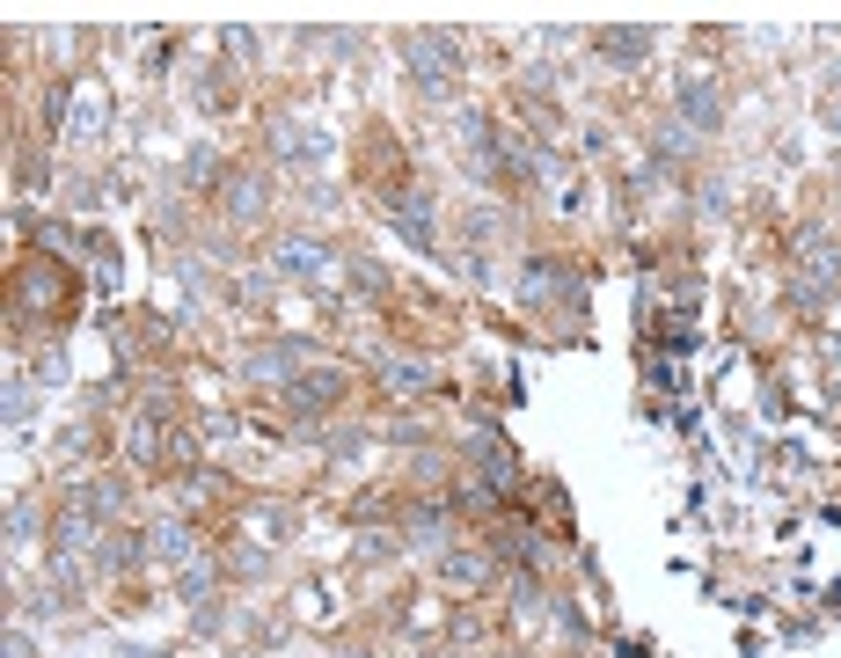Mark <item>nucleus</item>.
Segmentation results:
<instances>
[{
    "instance_id": "obj_15",
    "label": "nucleus",
    "mask_w": 841,
    "mask_h": 658,
    "mask_svg": "<svg viewBox=\"0 0 841 658\" xmlns=\"http://www.w3.org/2000/svg\"><path fill=\"white\" fill-rule=\"evenodd\" d=\"M8 658H37V644H29V636L15 630V636H8Z\"/></svg>"
},
{
    "instance_id": "obj_9",
    "label": "nucleus",
    "mask_w": 841,
    "mask_h": 658,
    "mask_svg": "<svg viewBox=\"0 0 841 658\" xmlns=\"http://www.w3.org/2000/svg\"><path fill=\"white\" fill-rule=\"evenodd\" d=\"M300 359V344H264V351H249V373H264V381H286V366Z\"/></svg>"
},
{
    "instance_id": "obj_13",
    "label": "nucleus",
    "mask_w": 841,
    "mask_h": 658,
    "mask_svg": "<svg viewBox=\"0 0 841 658\" xmlns=\"http://www.w3.org/2000/svg\"><path fill=\"white\" fill-rule=\"evenodd\" d=\"M110 563H118V571L146 563V541H140V535H110Z\"/></svg>"
},
{
    "instance_id": "obj_1",
    "label": "nucleus",
    "mask_w": 841,
    "mask_h": 658,
    "mask_svg": "<svg viewBox=\"0 0 841 658\" xmlns=\"http://www.w3.org/2000/svg\"><path fill=\"white\" fill-rule=\"evenodd\" d=\"M403 59H410V81H417L425 96H447V81H454V37H425V29H410Z\"/></svg>"
},
{
    "instance_id": "obj_11",
    "label": "nucleus",
    "mask_w": 841,
    "mask_h": 658,
    "mask_svg": "<svg viewBox=\"0 0 841 658\" xmlns=\"http://www.w3.org/2000/svg\"><path fill=\"white\" fill-rule=\"evenodd\" d=\"M447 578H454V585H483V578H490V557H476V549H454V557H447Z\"/></svg>"
},
{
    "instance_id": "obj_3",
    "label": "nucleus",
    "mask_w": 841,
    "mask_h": 658,
    "mask_svg": "<svg viewBox=\"0 0 841 658\" xmlns=\"http://www.w3.org/2000/svg\"><path fill=\"white\" fill-rule=\"evenodd\" d=\"M336 256L322 242H308V235H293V242H279V271H286V278H322V271H330Z\"/></svg>"
},
{
    "instance_id": "obj_16",
    "label": "nucleus",
    "mask_w": 841,
    "mask_h": 658,
    "mask_svg": "<svg viewBox=\"0 0 841 658\" xmlns=\"http://www.w3.org/2000/svg\"><path fill=\"white\" fill-rule=\"evenodd\" d=\"M125 658H162V651H125Z\"/></svg>"
},
{
    "instance_id": "obj_10",
    "label": "nucleus",
    "mask_w": 841,
    "mask_h": 658,
    "mask_svg": "<svg viewBox=\"0 0 841 658\" xmlns=\"http://www.w3.org/2000/svg\"><path fill=\"white\" fill-rule=\"evenodd\" d=\"M410 541H417V549H439V541H447V512L417 505V512H410Z\"/></svg>"
},
{
    "instance_id": "obj_5",
    "label": "nucleus",
    "mask_w": 841,
    "mask_h": 658,
    "mask_svg": "<svg viewBox=\"0 0 841 658\" xmlns=\"http://www.w3.org/2000/svg\"><path fill=\"white\" fill-rule=\"evenodd\" d=\"M680 110L696 124H718L724 118V103H718V88H710V73H680Z\"/></svg>"
},
{
    "instance_id": "obj_14",
    "label": "nucleus",
    "mask_w": 841,
    "mask_h": 658,
    "mask_svg": "<svg viewBox=\"0 0 841 658\" xmlns=\"http://www.w3.org/2000/svg\"><path fill=\"white\" fill-rule=\"evenodd\" d=\"M154 541H162V557H168V563H183V557H191V535H183L176 519H168V527H162V535H154Z\"/></svg>"
},
{
    "instance_id": "obj_7",
    "label": "nucleus",
    "mask_w": 841,
    "mask_h": 658,
    "mask_svg": "<svg viewBox=\"0 0 841 658\" xmlns=\"http://www.w3.org/2000/svg\"><path fill=\"white\" fill-rule=\"evenodd\" d=\"M381 381L395 395H425V388H433V366H425V359H381Z\"/></svg>"
},
{
    "instance_id": "obj_6",
    "label": "nucleus",
    "mask_w": 841,
    "mask_h": 658,
    "mask_svg": "<svg viewBox=\"0 0 841 658\" xmlns=\"http://www.w3.org/2000/svg\"><path fill=\"white\" fill-rule=\"evenodd\" d=\"M271 146L286 154V161H315L322 154V132H308L300 118H279V132H271Z\"/></svg>"
},
{
    "instance_id": "obj_4",
    "label": "nucleus",
    "mask_w": 841,
    "mask_h": 658,
    "mask_svg": "<svg viewBox=\"0 0 841 658\" xmlns=\"http://www.w3.org/2000/svg\"><path fill=\"white\" fill-rule=\"evenodd\" d=\"M286 395H293V410H330L336 395H344V373H336V366H322V373H300Z\"/></svg>"
},
{
    "instance_id": "obj_2",
    "label": "nucleus",
    "mask_w": 841,
    "mask_h": 658,
    "mask_svg": "<svg viewBox=\"0 0 841 658\" xmlns=\"http://www.w3.org/2000/svg\"><path fill=\"white\" fill-rule=\"evenodd\" d=\"M388 219H395L417 249H433V205H425V191H410V183H403V191H388Z\"/></svg>"
},
{
    "instance_id": "obj_12",
    "label": "nucleus",
    "mask_w": 841,
    "mask_h": 658,
    "mask_svg": "<svg viewBox=\"0 0 841 658\" xmlns=\"http://www.w3.org/2000/svg\"><path fill=\"white\" fill-rule=\"evenodd\" d=\"M227 213H235V219L264 213V183H249V176H235V183H227Z\"/></svg>"
},
{
    "instance_id": "obj_8",
    "label": "nucleus",
    "mask_w": 841,
    "mask_h": 658,
    "mask_svg": "<svg viewBox=\"0 0 841 658\" xmlns=\"http://www.w3.org/2000/svg\"><path fill=\"white\" fill-rule=\"evenodd\" d=\"M651 51V29H601V59H615V67H637Z\"/></svg>"
}]
</instances>
